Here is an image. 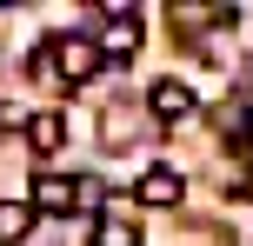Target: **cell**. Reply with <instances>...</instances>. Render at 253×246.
Wrapping results in <instances>:
<instances>
[{"mask_svg":"<svg viewBox=\"0 0 253 246\" xmlns=\"http://www.w3.org/2000/svg\"><path fill=\"white\" fill-rule=\"evenodd\" d=\"M147 106H153V120H167V127H173V120L193 113V87H187V80H160V87L147 93Z\"/></svg>","mask_w":253,"mask_h":246,"instance_id":"3957f363","label":"cell"},{"mask_svg":"<svg viewBox=\"0 0 253 246\" xmlns=\"http://www.w3.org/2000/svg\"><path fill=\"white\" fill-rule=\"evenodd\" d=\"M34 207H40V213H67V207H74V180L40 173V180H34Z\"/></svg>","mask_w":253,"mask_h":246,"instance_id":"52a82bcc","label":"cell"},{"mask_svg":"<svg viewBox=\"0 0 253 246\" xmlns=\"http://www.w3.org/2000/svg\"><path fill=\"white\" fill-rule=\"evenodd\" d=\"M220 20H233L227 7H173V34H200V27H220Z\"/></svg>","mask_w":253,"mask_h":246,"instance_id":"9c48e42d","label":"cell"},{"mask_svg":"<svg viewBox=\"0 0 253 246\" xmlns=\"http://www.w3.org/2000/svg\"><path fill=\"white\" fill-rule=\"evenodd\" d=\"M100 60H107L100 40H47V53H40L34 67H47V73H60V80H74V87H80V80L100 73Z\"/></svg>","mask_w":253,"mask_h":246,"instance_id":"6da1fadb","label":"cell"},{"mask_svg":"<svg viewBox=\"0 0 253 246\" xmlns=\"http://www.w3.org/2000/svg\"><path fill=\"white\" fill-rule=\"evenodd\" d=\"M74 207H100V180H74Z\"/></svg>","mask_w":253,"mask_h":246,"instance_id":"30bf717a","label":"cell"},{"mask_svg":"<svg viewBox=\"0 0 253 246\" xmlns=\"http://www.w3.org/2000/svg\"><path fill=\"white\" fill-rule=\"evenodd\" d=\"M240 140H247V153H253V113H247V127H240Z\"/></svg>","mask_w":253,"mask_h":246,"instance_id":"8fae6325","label":"cell"},{"mask_svg":"<svg viewBox=\"0 0 253 246\" xmlns=\"http://www.w3.org/2000/svg\"><path fill=\"white\" fill-rule=\"evenodd\" d=\"M180 193H187V186H180L173 167H147V173H140V186H133L140 207H180Z\"/></svg>","mask_w":253,"mask_h":246,"instance_id":"7a4b0ae2","label":"cell"},{"mask_svg":"<svg viewBox=\"0 0 253 246\" xmlns=\"http://www.w3.org/2000/svg\"><path fill=\"white\" fill-rule=\"evenodd\" d=\"M27 140H34V153H53V146L67 140V120L53 113V106H40V113L27 120Z\"/></svg>","mask_w":253,"mask_h":246,"instance_id":"8992f818","label":"cell"},{"mask_svg":"<svg viewBox=\"0 0 253 246\" xmlns=\"http://www.w3.org/2000/svg\"><path fill=\"white\" fill-rule=\"evenodd\" d=\"M93 246H140V220H133L126 207L100 213V226H93Z\"/></svg>","mask_w":253,"mask_h":246,"instance_id":"5b68a950","label":"cell"},{"mask_svg":"<svg viewBox=\"0 0 253 246\" xmlns=\"http://www.w3.org/2000/svg\"><path fill=\"white\" fill-rule=\"evenodd\" d=\"M34 233V207H20V200H0V246H20Z\"/></svg>","mask_w":253,"mask_h":246,"instance_id":"ba28073f","label":"cell"},{"mask_svg":"<svg viewBox=\"0 0 253 246\" xmlns=\"http://www.w3.org/2000/svg\"><path fill=\"white\" fill-rule=\"evenodd\" d=\"M133 47H140V20H133V13H107V20H100V53H107V60H126Z\"/></svg>","mask_w":253,"mask_h":246,"instance_id":"277c9868","label":"cell"}]
</instances>
